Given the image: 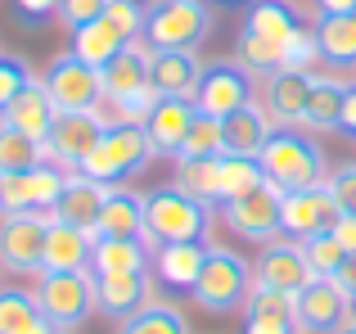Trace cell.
<instances>
[{
	"label": "cell",
	"instance_id": "6da1fadb",
	"mask_svg": "<svg viewBox=\"0 0 356 334\" xmlns=\"http://www.w3.org/2000/svg\"><path fill=\"white\" fill-rule=\"evenodd\" d=\"M266 181L275 185L280 194H293V190H312V185H325V150L307 127H275L270 141L261 145L257 154Z\"/></svg>",
	"mask_w": 356,
	"mask_h": 334
},
{
	"label": "cell",
	"instance_id": "7a4b0ae2",
	"mask_svg": "<svg viewBox=\"0 0 356 334\" xmlns=\"http://www.w3.org/2000/svg\"><path fill=\"white\" fill-rule=\"evenodd\" d=\"M208 230H212V203L194 199L176 185H158L145 194V239H154V244L203 239L208 244Z\"/></svg>",
	"mask_w": 356,
	"mask_h": 334
},
{
	"label": "cell",
	"instance_id": "3957f363",
	"mask_svg": "<svg viewBox=\"0 0 356 334\" xmlns=\"http://www.w3.org/2000/svg\"><path fill=\"white\" fill-rule=\"evenodd\" d=\"M154 141H149V132L140 122H108L104 136H99V145L86 154V163L77 167L81 176H90V181H104V185H127L131 176H140L154 159Z\"/></svg>",
	"mask_w": 356,
	"mask_h": 334
},
{
	"label": "cell",
	"instance_id": "277c9868",
	"mask_svg": "<svg viewBox=\"0 0 356 334\" xmlns=\"http://www.w3.org/2000/svg\"><path fill=\"white\" fill-rule=\"evenodd\" d=\"M248 294H252V262L239 257L235 248L208 244V262H203V276L190 299L212 317H226V312H239L248 303Z\"/></svg>",
	"mask_w": 356,
	"mask_h": 334
},
{
	"label": "cell",
	"instance_id": "5b68a950",
	"mask_svg": "<svg viewBox=\"0 0 356 334\" xmlns=\"http://www.w3.org/2000/svg\"><path fill=\"white\" fill-rule=\"evenodd\" d=\"M212 36V0H154L145 14V41L154 50H199Z\"/></svg>",
	"mask_w": 356,
	"mask_h": 334
},
{
	"label": "cell",
	"instance_id": "8992f818",
	"mask_svg": "<svg viewBox=\"0 0 356 334\" xmlns=\"http://www.w3.org/2000/svg\"><path fill=\"white\" fill-rule=\"evenodd\" d=\"M36 303L45 321L59 334H72L95 317V271H41L36 276Z\"/></svg>",
	"mask_w": 356,
	"mask_h": 334
},
{
	"label": "cell",
	"instance_id": "52a82bcc",
	"mask_svg": "<svg viewBox=\"0 0 356 334\" xmlns=\"http://www.w3.org/2000/svg\"><path fill=\"white\" fill-rule=\"evenodd\" d=\"M41 86L45 95L54 100L59 113H95L104 104V77H99L95 63L77 59V54H54L50 68L41 72Z\"/></svg>",
	"mask_w": 356,
	"mask_h": 334
},
{
	"label": "cell",
	"instance_id": "ba28073f",
	"mask_svg": "<svg viewBox=\"0 0 356 334\" xmlns=\"http://www.w3.org/2000/svg\"><path fill=\"white\" fill-rule=\"evenodd\" d=\"M352 317H356V299L334 280V276H316V280L293 299L298 334H339Z\"/></svg>",
	"mask_w": 356,
	"mask_h": 334
},
{
	"label": "cell",
	"instance_id": "9c48e42d",
	"mask_svg": "<svg viewBox=\"0 0 356 334\" xmlns=\"http://www.w3.org/2000/svg\"><path fill=\"white\" fill-rule=\"evenodd\" d=\"M68 167L59 163H36V167H23V172H5L0 176V217L5 212H50L59 190L68 185Z\"/></svg>",
	"mask_w": 356,
	"mask_h": 334
},
{
	"label": "cell",
	"instance_id": "30bf717a",
	"mask_svg": "<svg viewBox=\"0 0 356 334\" xmlns=\"http://www.w3.org/2000/svg\"><path fill=\"white\" fill-rule=\"evenodd\" d=\"M50 212H5L0 217V267L14 276H41Z\"/></svg>",
	"mask_w": 356,
	"mask_h": 334
},
{
	"label": "cell",
	"instance_id": "8fae6325",
	"mask_svg": "<svg viewBox=\"0 0 356 334\" xmlns=\"http://www.w3.org/2000/svg\"><path fill=\"white\" fill-rule=\"evenodd\" d=\"M280 203H284V194L275 190V185H257V190L239 194V199L221 203V221H226L230 230H235L239 239H252V244H270V239L284 235V226H280Z\"/></svg>",
	"mask_w": 356,
	"mask_h": 334
},
{
	"label": "cell",
	"instance_id": "7c38bea8",
	"mask_svg": "<svg viewBox=\"0 0 356 334\" xmlns=\"http://www.w3.org/2000/svg\"><path fill=\"white\" fill-rule=\"evenodd\" d=\"M194 104H199V113L230 118L235 109L252 104V72L243 68L239 59L203 63V77H199V90H194Z\"/></svg>",
	"mask_w": 356,
	"mask_h": 334
},
{
	"label": "cell",
	"instance_id": "4fadbf2b",
	"mask_svg": "<svg viewBox=\"0 0 356 334\" xmlns=\"http://www.w3.org/2000/svg\"><path fill=\"white\" fill-rule=\"evenodd\" d=\"M312 280H316V271H312V262H307L302 244H298V239H289V235L261 244V257L252 262V285H266V289L293 294V299Z\"/></svg>",
	"mask_w": 356,
	"mask_h": 334
},
{
	"label": "cell",
	"instance_id": "5bb4252c",
	"mask_svg": "<svg viewBox=\"0 0 356 334\" xmlns=\"http://www.w3.org/2000/svg\"><path fill=\"white\" fill-rule=\"evenodd\" d=\"M108 118L99 113H59L50 127V141H45V159L68 167V172H77L81 163H86V154L99 145V136H104Z\"/></svg>",
	"mask_w": 356,
	"mask_h": 334
},
{
	"label": "cell",
	"instance_id": "9a60e30c",
	"mask_svg": "<svg viewBox=\"0 0 356 334\" xmlns=\"http://www.w3.org/2000/svg\"><path fill=\"white\" fill-rule=\"evenodd\" d=\"M339 221V203L325 185H312V190H293L284 194L280 203V226H284L289 239H307V235H321Z\"/></svg>",
	"mask_w": 356,
	"mask_h": 334
},
{
	"label": "cell",
	"instance_id": "2e32d148",
	"mask_svg": "<svg viewBox=\"0 0 356 334\" xmlns=\"http://www.w3.org/2000/svg\"><path fill=\"white\" fill-rule=\"evenodd\" d=\"M149 294H154V280H149V271H118V276H95V308L99 317L108 321H127L136 317L140 308H149Z\"/></svg>",
	"mask_w": 356,
	"mask_h": 334
},
{
	"label": "cell",
	"instance_id": "e0dca14e",
	"mask_svg": "<svg viewBox=\"0 0 356 334\" xmlns=\"http://www.w3.org/2000/svg\"><path fill=\"white\" fill-rule=\"evenodd\" d=\"M149 59H154V45L140 36V41L122 45L113 59L99 68V77H104V100L113 104V100H127V95H140V90H149L154 81H149Z\"/></svg>",
	"mask_w": 356,
	"mask_h": 334
},
{
	"label": "cell",
	"instance_id": "ac0fdd59",
	"mask_svg": "<svg viewBox=\"0 0 356 334\" xmlns=\"http://www.w3.org/2000/svg\"><path fill=\"white\" fill-rule=\"evenodd\" d=\"M194 118H199V104H194L190 95H158L154 113L145 118V132H149V141H154V150L176 159L185 136H190V127H194Z\"/></svg>",
	"mask_w": 356,
	"mask_h": 334
},
{
	"label": "cell",
	"instance_id": "d6986e66",
	"mask_svg": "<svg viewBox=\"0 0 356 334\" xmlns=\"http://www.w3.org/2000/svg\"><path fill=\"white\" fill-rule=\"evenodd\" d=\"M203 262H208V244L203 239H185V244H158L154 248V276L176 294H194L203 276Z\"/></svg>",
	"mask_w": 356,
	"mask_h": 334
},
{
	"label": "cell",
	"instance_id": "ffe728a7",
	"mask_svg": "<svg viewBox=\"0 0 356 334\" xmlns=\"http://www.w3.org/2000/svg\"><path fill=\"white\" fill-rule=\"evenodd\" d=\"M104 194H108V185H104V181H90V176L72 172V176H68V185L59 190V199H54L50 217H54V221H63V226H77V230H95L99 208H104Z\"/></svg>",
	"mask_w": 356,
	"mask_h": 334
},
{
	"label": "cell",
	"instance_id": "44dd1931",
	"mask_svg": "<svg viewBox=\"0 0 356 334\" xmlns=\"http://www.w3.org/2000/svg\"><path fill=\"white\" fill-rule=\"evenodd\" d=\"M95 239H136L145 235V194L127 190V185H108L99 221L90 230Z\"/></svg>",
	"mask_w": 356,
	"mask_h": 334
},
{
	"label": "cell",
	"instance_id": "7402d4cb",
	"mask_svg": "<svg viewBox=\"0 0 356 334\" xmlns=\"http://www.w3.org/2000/svg\"><path fill=\"white\" fill-rule=\"evenodd\" d=\"M266 113L270 122L280 127H302L307 113V100H312V72H293V68H280L266 77Z\"/></svg>",
	"mask_w": 356,
	"mask_h": 334
},
{
	"label": "cell",
	"instance_id": "603a6c76",
	"mask_svg": "<svg viewBox=\"0 0 356 334\" xmlns=\"http://www.w3.org/2000/svg\"><path fill=\"white\" fill-rule=\"evenodd\" d=\"M90 244H95L90 230L63 226V221L50 217V226H45L41 271H90Z\"/></svg>",
	"mask_w": 356,
	"mask_h": 334
},
{
	"label": "cell",
	"instance_id": "cb8c5ba5",
	"mask_svg": "<svg viewBox=\"0 0 356 334\" xmlns=\"http://www.w3.org/2000/svg\"><path fill=\"white\" fill-rule=\"evenodd\" d=\"M302 9L293 0H252L248 14H243V27L239 32H252L261 41H275V45H289L298 32H302Z\"/></svg>",
	"mask_w": 356,
	"mask_h": 334
},
{
	"label": "cell",
	"instance_id": "d4e9b609",
	"mask_svg": "<svg viewBox=\"0 0 356 334\" xmlns=\"http://www.w3.org/2000/svg\"><path fill=\"white\" fill-rule=\"evenodd\" d=\"M199 77H203V63L194 50H154V59H149V81H154L158 95H190L194 100Z\"/></svg>",
	"mask_w": 356,
	"mask_h": 334
},
{
	"label": "cell",
	"instance_id": "484cf974",
	"mask_svg": "<svg viewBox=\"0 0 356 334\" xmlns=\"http://www.w3.org/2000/svg\"><path fill=\"white\" fill-rule=\"evenodd\" d=\"M5 118L9 127H18L23 136H32V141H50V127H54V118H59V109H54V100L45 95V86H41V77L32 81V86H23L18 90V100L5 109Z\"/></svg>",
	"mask_w": 356,
	"mask_h": 334
},
{
	"label": "cell",
	"instance_id": "4316f807",
	"mask_svg": "<svg viewBox=\"0 0 356 334\" xmlns=\"http://www.w3.org/2000/svg\"><path fill=\"white\" fill-rule=\"evenodd\" d=\"M0 334H59V330L45 321L36 289L0 285Z\"/></svg>",
	"mask_w": 356,
	"mask_h": 334
},
{
	"label": "cell",
	"instance_id": "83f0119b",
	"mask_svg": "<svg viewBox=\"0 0 356 334\" xmlns=\"http://www.w3.org/2000/svg\"><path fill=\"white\" fill-rule=\"evenodd\" d=\"M348 86H352V81H343V77L312 72V100H307V113H302V127H307V132H339Z\"/></svg>",
	"mask_w": 356,
	"mask_h": 334
},
{
	"label": "cell",
	"instance_id": "f1b7e54d",
	"mask_svg": "<svg viewBox=\"0 0 356 334\" xmlns=\"http://www.w3.org/2000/svg\"><path fill=\"white\" fill-rule=\"evenodd\" d=\"M226 122V154H243V159H257L261 145L270 141V132H275V122H270V113L252 100V104L235 109L230 118H221Z\"/></svg>",
	"mask_w": 356,
	"mask_h": 334
},
{
	"label": "cell",
	"instance_id": "f546056e",
	"mask_svg": "<svg viewBox=\"0 0 356 334\" xmlns=\"http://www.w3.org/2000/svg\"><path fill=\"white\" fill-rule=\"evenodd\" d=\"M154 253H149V239H95L90 244V271L95 276H118V271H149Z\"/></svg>",
	"mask_w": 356,
	"mask_h": 334
},
{
	"label": "cell",
	"instance_id": "4dcf8cb0",
	"mask_svg": "<svg viewBox=\"0 0 356 334\" xmlns=\"http://www.w3.org/2000/svg\"><path fill=\"white\" fill-rule=\"evenodd\" d=\"M316 45H321V63H356V9L352 14H321L316 23Z\"/></svg>",
	"mask_w": 356,
	"mask_h": 334
},
{
	"label": "cell",
	"instance_id": "1f68e13d",
	"mask_svg": "<svg viewBox=\"0 0 356 334\" xmlns=\"http://www.w3.org/2000/svg\"><path fill=\"white\" fill-rule=\"evenodd\" d=\"M122 45H131V41L122 36V27H118L108 14L72 32V54H77V59H86V63H95V68H104V63L113 59Z\"/></svg>",
	"mask_w": 356,
	"mask_h": 334
},
{
	"label": "cell",
	"instance_id": "d6a6232c",
	"mask_svg": "<svg viewBox=\"0 0 356 334\" xmlns=\"http://www.w3.org/2000/svg\"><path fill=\"white\" fill-rule=\"evenodd\" d=\"M266 185V172H261L257 159H243V154H221L217 159V203H230L239 194Z\"/></svg>",
	"mask_w": 356,
	"mask_h": 334
},
{
	"label": "cell",
	"instance_id": "836d02e7",
	"mask_svg": "<svg viewBox=\"0 0 356 334\" xmlns=\"http://www.w3.org/2000/svg\"><path fill=\"white\" fill-rule=\"evenodd\" d=\"M36 163H45V145L32 141V136H23L18 127H9L5 118H0V176L23 172V167H36Z\"/></svg>",
	"mask_w": 356,
	"mask_h": 334
},
{
	"label": "cell",
	"instance_id": "e575fe53",
	"mask_svg": "<svg viewBox=\"0 0 356 334\" xmlns=\"http://www.w3.org/2000/svg\"><path fill=\"white\" fill-rule=\"evenodd\" d=\"M221 154H226V122L212 113H199L176 159H221Z\"/></svg>",
	"mask_w": 356,
	"mask_h": 334
},
{
	"label": "cell",
	"instance_id": "d590c367",
	"mask_svg": "<svg viewBox=\"0 0 356 334\" xmlns=\"http://www.w3.org/2000/svg\"><path fill=\"white\" fill-rule=\"evenodd\" d=\"M118 334H190V321H185L176 308H167V303H149V308H140L136 317L122 321Z\"/></svg>",
	"mask_w": 356,
	"mask_h": 334
},
{
	"label": "cell",
	"instance_id": "8d00e7d4",
	"mask_svg": "<svg viewBox=\"0 0 356 334\" xmlns=\"http://www.w3.org/2000/svg\"><path fill=\"white\" fill-rule=\"evenodd\" d=\"M235 54H239V63L252 72V77H270V72L284 68V45L261 41V36H252V32H239Z\"/></svg>",
	"mask_w": 356,
	"mask_h": 334
},
{
	"label": "cell",
	"instance_id": "74e56055",
	"mask_svg": "<svg viewBox=\"0 0 356 334\" xmlns=\"http://www.w3.org/2000/svg\"><path fill=\"white\" fill-rule=\"evenodd\" d=\"M176 190L203 203H217V159H176Z\"/></svg>",
	"mask_w": 356,
	"mask_h": 334
},
{
	"label": "cell",
	"instance_id": "f35d334b",
	"mask_svg": "<svg viewBox=\"0 0 356 334\" xmlns=\"http://www.w3.org/2000/svg\"><path fill=\"white\" fill-rule=\"evenodd\" d=\"M302 244V253H307V262H312V271L316 276H339L343 271V262H348V248L339 244V235L334 230H321V235H307V239H298Z\"/></svg>",
	"mask_w": 356,
	"mask_h": 334
},
{
	"label": "cell",
	"instance_id": "ab89813d",
	"mask_svg": "<svg viewBox=\"0 0 356 334\" xmlns=\"http://www.w3.org/2000/svg\"><path fill=\"white\" fill-rule=\"evenodd\" d=\"M32 68H27V59L23 54H0V113H5L9 104L18 100V90L23 86H32Z\"/></svg>",
	"mask_w": 356,
	"mask_h": 334
},
{
	"label": "cell",
	"instance_id": "60d3db41",
	"mask_svg": "<svg viewBox=\"0 0 356 334\" xmlns=\"http://www.w3.org/2000/svg\"><path fill=\"white\" fill-rule=\"evenodd\" d=\"M104 14L122 27V36H127V41H140V36H145V14H149L145 0H108Z\"/></svg>",
	"mask_w": 356,
	"mask_h": 334
},
{
	"label": "cell",
	"instance_id": "b9f144b4",
	"mask_svg": "<svg viewBox=\"0 0 356 334\" xmlns=\"http://www.w3.org/2000/svg\"><path fill=\"white\" fill-rule=\"evenodd\" d=\"M248 317H293V294H280V289H266V285H252L248 294Z\"/></svg>",
	"mask_w": 356,
	"mask_h": 334
},
{
	"label": "cell",
	"instance_id": "7bdbcfd3",
	"mask_svg": "<svg viewBox=\"0 0 356 334\" xmlns=\"http://www.w3.org/2000/svg\"><path fill=\"white\" fill-rule=\"evenodd\" d=\"M325 190L334 194L339 212H356V163H343L325 176Z\"/></svg>",
	"mask_w": 356,
	"mask_h": 334
},
{
	"label": "cell",
	"instance_id": "ee69618b",
	"mask_svg": "<svg viewBox=\"0 0 356 334\" xmlns=\"http://www.w3.org/2000/svg\"><path fill=\"white\" fill-rule=\"evenodd\" d=\"M104 9H108V0H59V23L68 32H77V27L104 18Z\"/></svg>",
	"mask_w": 356,
	"mask_h": 334
},
{
	"label": "cell",
	"instance_id": "f6af8a7d",
	"mask_svg": "<svg viewBox=\"0 0 356 334\" xmlns=\"http://www.w3.org/2000/svg\"><path fill=\"white\" fill-rule=\"evenodd\" d=\"M14 14H18V23L41 27L50 18H59V0H14Z\"/></svg>",
	"mask_w": 356,
	"mask_h": 334
},
{
	"label": "cell",
	"instance_id": "bcb514c9",
	"mask_svg": "<svg viewBox=\"0 0 356 334\" xmlns=\"http://www.w3.org/2000/svg\"><path fill=\"white\" fill-rule=\"evenodd\" d=\"M243 334H298V321L293 317H248Z\"/></svg>",
	"mask_w": 356,
	"mask_h": 334
},
{
	"label": "cell",
	"instance_id": "7dc6e473",
	"mask_svg": "<svg viewBox=\"0 0 356 334\" xmlns=\"http://www.w3.org/2000/svg\"><path fill=\"white\" fill-rule=\"evenodd\" d=\"M334 235H339V244L348 248V253L356 257V212H339V221H334Z\"/></svg>",
	"mask_w": 356,
	"mask_h": 334
},
{
	"label": "cell",
	"instance_id": "c3c4849f",
	"mask_svg": "<svg viewBox=\"0 0 356 334\" xmlns=\"http://www.w3.org/2000/svg\"><path fill=\"white\" fill-rule=\"evenodd\" d=\"M339 132L356 136V81L348 86V100H343V122H339Z\"/></svg>",
	"mask_w": 356,
	"mask_h": 334
},
{
	"label": "cell",
	"instance_id": "681fc988",
	"mask_svg": "<svg viewBox=\"0 0 356 334\" xmlns=\"http://www.w3.org/2000/svg\"><path fill=\"white\" fill-rule=\"evenodd\" d=\"M356 0H316V14H352Z\"/></svg>",
	"mask_w": 356,
	"mask_h": 334
},
{
	"label": "cell",
	"instance_id": "f907efd6",
	"mask_svg": "<svg viewBox=\"0 0 356 334\" xmlns=\"http://www.w3.org/2000/svg\"><path fill=\"white\" fill-rule=\"evenodd\" d=\"M334 280H339V285H343V289H348V294H352V299H356V257H348V262H343V271H339V276H334Z\"/></svg>",
	"mask_w": 356,
	"mask_h": 334
},
{
	"label": "cell",
	"instance_id": "816d5d0a",
	"mask_svg": "<svg viewBox=\"0 0 356 334\" xmlns=\"http://www.w3.org/2000/svg\"><path fill=\"white\" fill-rule=\"evenodd\" d=\"M339 334H356V317H352V321H348V326H343Z\"/></svg>",
	"mask_w": 356,
	"mask_h": 334
},
{
	"label": "cell",
	"instance_id": "f5cc1de1",
	"mask_svg": "<svg viewBox=\"0 0 356 334\" xmlns=\"http://www.w3.org/2000/svg\"><path fill=\"white\" fill-rule=\"evenodd\" d=\"M217 5H252V0H217Z\"/></svg>",
	"mask_w": 356,
	"mask_h": 334
}]
</instances>
